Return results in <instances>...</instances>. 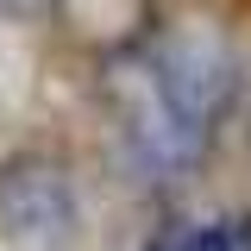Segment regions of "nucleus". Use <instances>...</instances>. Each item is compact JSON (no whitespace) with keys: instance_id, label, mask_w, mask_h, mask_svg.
Returning <instances> with one entry per match:
<instances>
[{"instance_id":"obj_1","label":"nucleus","mask_w":251,"mask_h":251,"mask_svg":"<svg viewBox=\"0 0 251 251\" xmlns=\"http://www.w3.org/2000/svg\"><path fill=\"white\" fill-rule=\"evenodd\" d=\"M113 107H120V126H126L132 157H138L145 170H157V176H176V170H188L195 157L207 151V138L170 107V94H163V82H157L151 57H132V63L113 69Z\"/></svg>"},{"instance_id":"obj_2","label":"nucleus","mask_w":251,"mask_h":251,"mask_svg":"<svg viewBox=\"0 0 251 251\" xmlns=\"http://www.w3.org/2000/svg\"><path fill=\"white\" fill-rule=\"evenodd\" d=\"M145 57H151L157 82H163V94H170V107H176L201 138H214L220 113H226V100H232V88H239L232 50L220 44L214 31L188 25V31H170L163 44H151Z\"/></svg>"},{"instance_id":"obj_3","label":"nucleus","mask_w":251,"mask_h":251,"mask_svg":"<svg viewBox=\"0 0 251 251\" xmlns=\"http://www.w3.org/2000/svg\"><path fill=\"white\" fill-rule=\"evenodd\" d=\"M82 232L75 188L50 163H25L0 182V239L13 251H69Z\"/></svg>"},{"instance_id":"obj_4","label":"nucleus","mask_w":251,"mask_h":251,"mask_svg":"<svg viewBox=\"0 0 251 251\" xmlns=\"http://www.w3.org/2000/svg\"><path fill=\"white\" fill-rule=\"evenodd\" d=\"M151 251H251V220H214V226H176Z\"/></svg>"}]
</instances>
